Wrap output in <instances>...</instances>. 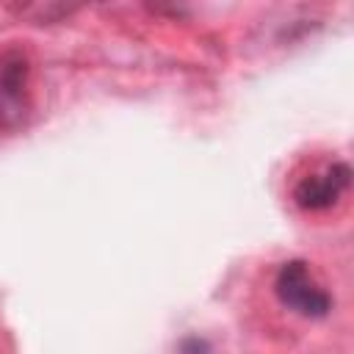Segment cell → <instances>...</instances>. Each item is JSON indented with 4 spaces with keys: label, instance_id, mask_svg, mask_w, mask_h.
Wrapping results in <instances>:
<instances>
[{
    "label": "cell",
    "instance_id": "obj_2",
    "mask_svg": "<svg viewBox=\"0 0 354 354\" xmlns=\"http://www.w3.org/2000/svg\"><path fill=\"white\" fill-rule=\"evenodd\" d=\"M351 185V169L343 160H332L321 169H313L310 174L299 177L293 185V202L301 210L318 213L329 210Z\"/></svg>",
    "mask_w": 354,
    "mask_h": 354
},
{
    "label": "cell",
    "instance_id": "obj_1",
    "mask_svg": "<svg viewBox=\"0 0 354 354\" xmlns=\"http://www.w3.org/2000/svg\"><path fill=\"white\" fill-rule=\"evenodd\" d=\"M274 293L282 307L301 318H324L332 310V293L304 260H288L277 268Z\"/></svg>",
    "mask_w": 354,
    "mask_h": 354
},
{
    "label": "cell",
    "instance_id": "obj_3",
    "mask_svg": "<svg viewBox=\"0 0 354 354\" xmlns=\"http://www.w3.org/2000/svg\"><path fill=\"white\" fill-rule=\"evenodd\" d=\"M30 108L28 97V61L22 53L0 55V130H14L25 122Z\"/></svg>",
    "mask_w": 354,
    "mask_h": 354
},
{
    "label": "cell",
    "instance_id": "obj_4",
    "mask_svg": "<svg viewBox=\"0 0 354 354\" xmlns=\"http://www.w3.org/2000/svg\"><path fill=\"white\" fill-rule=\"evenodd\" d=\"M180 354H210V346L202 337H185L180 343Z\"/></svg>",
    "mask_w": 354,
    "mask_h": 354
}]
</instances>
